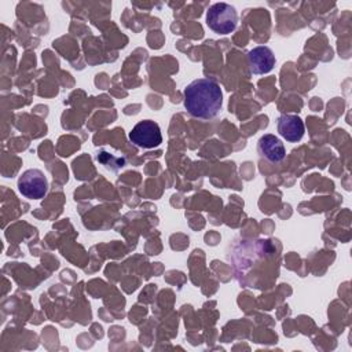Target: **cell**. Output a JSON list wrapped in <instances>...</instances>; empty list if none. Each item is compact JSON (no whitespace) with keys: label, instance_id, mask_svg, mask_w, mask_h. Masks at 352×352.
Listing matches in <instances>:
<instances>
[{"label":"cell","instance_id":"cell-1","mask_svg":"<svg viewBox=\"0 0 352 352\" xmlns=\"http://www.w3.org/2000/svg\"><path fill=\"white\" fill-rule=\"evenodd\" d=\"M223 106L220 85L210 78H198L184 88V107L188 114L201 120L214 118Z\"/></svg>","mask_w":352,"mask_h":352},{"label":"cell","instance_id":"cell-2","mask_svg":"<svg viewBox=\"0 0 352 352\" xmlns=\"http://www.w3.org/2000/svg\"><path fill=\"white\" fill-rule=\"evenodd\" d=\"M238 14L228 3H214L206 12V25L217 34H228L235 30Z\"/></svg>","mask_w":352,"mask_h":352},{"label":"cell","instance_id":"cell-3","mask_svg":"<svg viewBox=\"0 0 352 352\" xmlns=\"http://www.w3.org/2000/svg\"><path fill=\"white\" fill-rule=\"evenodd\" d=\"M18 190L25 198L41 199L48 191V180L43 170L32 168L19 176Z\"/></svg>","mask_w":352,"mask_h":352},{"label":"cell","instance_id":"cell-4","mask_svg":"<svg viewBox=\"0 0 352 352\" xmlns=\"http://www.w3.org/2000/svg\"><path fill=\"white\" fill-rule=\"evenodd\" d=\"M129 140L142 148H154L162 143L160 125L151 120L139 121L129 132Z\"/></svg>","mask_w":352,"mask_h":352},{"label":"cell","instance_id":"cell-5","mask_svg":"<svg viewBox=\"0 0 352 352\" xmlns=\"http://www.w3.org/2000/svg\"><path fill=\"white\" fill-rule=\"evenodd\" d=\"M248 66L253 74H267L275 66V55L271 48L258 45L248 52Z\"/></svg>","mask_w":352,"mask_h":352},{"label":"cell","instance_id":"cell-6","mask_svg":"<svg viewBox=\"0 0 352 352\" xmlns=\"http://www.w3.org/2000/svg\"><path fill=\"white\" fill-rule=\"evenodd\" d=\"M257 153L260 154V157L265 158L272 164H278L283 161L286 155V150L282 140L272 133H265L258 139Z\"/></svg>","mask_w":352,"mask_h":352},{"label":"cell","instance_id":"cell-7","mask_svg":"<svg viewBox=\"0 0 352 352\" xmlns=\"http://www.w3.org/2000/svg\"><path fill=\"white\" fill-rule=\"evenodd\" d=\"M276 128L279 135L287 142H298L302 139L305 126L302 120L294 114H282L276 120Z\"/></svg>","mask_w":352,"mask_h":352}]
</instances>
